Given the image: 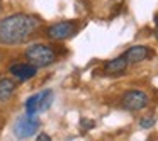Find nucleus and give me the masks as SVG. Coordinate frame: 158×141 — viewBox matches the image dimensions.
<instances>
[{"mask_svg": "<svg viewBox=\"0 0 158 141\" xmlns=\"http://www.w3.org/2000/svg\"><path fill=\"white\" fill-rule=\"evenodd\" d=\"M39 27V19L27 14H14L0 21V44L22 43Z\"/></svg>", "mask_w": 158, "mask_h": 141, "instance_id": "f257e3e1", "label": "nucleus"}, {"mask_svg": "<svg viewBox=\"0 0 158 141\" xmlns=\"http://www.w3.org/2000/svg\"><path fill=\"white\" fill-rule=\"evenodd\" d=\"M26 56H27V60L32 63V65L39 66V68H41V66L51 65V63L56 60L55 51H53L49 46L41 44V43H36V44L29 46V48L26 49Z\"/></svg>", "mask_w": 158, "mask_h": 141, "instance_id": "f03ea898", "label": "nucleus"}, {"mask_svg": "<svg viewBox=\"0 0 158 141\" xmlns=\"http://www.w3.org/2000/svg\"><path fill=\"white\" fill-rule=\"evenodd\" d=\"M39 117H36V114H26V116H21L14 124V134L21 139L24 138H29L38 131L39 127Z\"/></svg>", "mask_w": 158, "mask_h": 141, "instance_id": "7ed1b4c3", "label": "nucleus"}, {"mask_svg": "<svg viewBox=\"0 0 158 141\" xmlns=\"http://www.w3.org/2000/svg\"><path fill=\"white\" fill-rule=\"evenodd\" d=\"M53 95L51 90H43L39 93H34L32 97H29L26 100V110L29 114H38V112H43V110L49 109V106L53 104Z\"/></svg>", "mask_w": 158, "mask_h": 141, "instance_id": "20e7f679", "label": "nucleus"}, {"mask_svg": "<svg viewBox=\"0 0 158 141\" xmlns=\"http://www.w3.org/2000/svg\"><path fill=\"white\" fill-rule=\"evenodd\" d=\"M75 32H77V24L75 22H70V21L56 22V24H53L48 27V36L51 39H56V41L72 38Z\"/></svg>", "mask_w": 158, "mask_h": 141, "instance_id": "39448f33", "label": "nucleus"}, {"mask_svg": "<svg viewBox=\"0 0 158 141\" xmlns=\"http://www.w3.org/2000/svg\"><path fill=\"white\" fill-rule=\"evenodd\" d=\"M123 106L127 110H141L148 106V95L141 90H129L123 97Z\"/></svg>", "mask_w": 158, "mask_h": 141, "instance_id": "423d86ee", "label": "nucleus"}, {"mask_svg": "<svg viewBox=\"0 0 158 141\" xmlns=\"http://www.w3.org/2000/svg\"><path fill=\"white\" fill-rule=\"evenodd\" d=\"M9 70H10V73L15 77V78L29 80V78H32V77L36 75L38 66H36V65H29V63H14Z\"/></svg>", "mask_w": 158, "mask_h": 141, "instance_id": "0eeeda50", "label": "nucleus"}, {"mask_svg": "<svg viewBox=\"0 0 158 141\" xmlns=\"http://www.w3.org/2000/svg\"><path fill=\"white\" fill-rule=\"evenodd\" d=\"M150 55V51H148L146 46H133V48H129L126 51V55H124V58L127 60V63H139L143 61V60H146V56Z\"/></svg>", "mask_w": 158, "mask_h": 141, "instance_id": "6e6552de", "label": "nucleus"}, {"mask_svg": "<svg viewBox=\"0 0 158 141\" xmlns=\"http://www.w3.org/2000/svg\"><path fill=\"white\" fill-rule=\"evenodd\" d=\"M127 66V60L124 58V56H119V58H114L110 60V61L106 63V73H109V75H116V73H121L124 72Z\"/></svg>", "mask_w": 158, "mask_h": 141, "instance_id": "1a4fd4ad", "label": "nucleus"}, {"mask_svg": "<svg viewBox=\"0 0 158 141\" xmlns=\"http://www.w3.org/2000/svg\"><path fill=\"white\" fill-rule=\"evenodd\" d=\"M15 90V82L10 78H2L0 80V100H7Z\"/></svg>", "mask_w": 158, "mask_h": 141, "instance_id": "9d476101", "label": "nucleus"}, {"mask_svg": "<svg viewBox=\"0 0 158 141\" xmlns=\"http://www.w3.org/2000/svg\"><path fill=\"white\" fill-rule=\"evenodd\" d=\"M153 124H155V119H153V117H150V119H141V121H139V126H141V127H151Z\"/></svg>", "mask_w": 158, "mask_h": 141, "instance_id": "9b49d317", "label": "nucleus"}, {"mask_svg": "<svg viewBox=\"0 0 158 141\" xmlns=\"http://www.w3.org/2000/svg\"><path fill=\"white\" fill-rule=\"evenodd\" d=\"M80 124H82V126H85V129L94 127V122H92V121H87V119H82V121H80Z\"/></svg>", "mask_w": 158, "mask_h": 141, "instance_id": "f8f14e48", "label": "nucleus"}, {"mask_svg": "<svg viewBox=\"0 0 158 141\" xmlns=\"http://www.w3.org/2000/svg\"><path fill=\"white\" fill-rule=\"evenodd\" d=\"M38 139H44V141H49V139H51V138H49L48 134H39V136H38Z\"/></svg>", "mask_w": 158, "mask_h": 141, "instance_id": "ddd939ff", "label": "nucleus"}, {"mask_svg": "<svg viewBox=\"0 0 158 141\" xmlns=\"http://www.w3.org/2000/svg\"><path fill=\"white\" fill-rule=\"evenodd\" d=\"M155 36H156V39H158V29H156V32H155Z\"/></svg>", "mask_w": 158, "mask_h": 141, "instance_id": "4468645a", "label": "nucleus"}, {"mask_svg": "<svg viewBox=\"0 0 158 141\" xmlns=\"http://www.w3.org/2000/svg\"><path fill=\"white\" fill-rule=\"evenodd\" d=\"M156 24H158V15H156Z\"/></svg>", "mask_w": 158, "mask_h": 141, "instance_id": "2eb2a0df", "label": "nucleus"}]
</instances>
